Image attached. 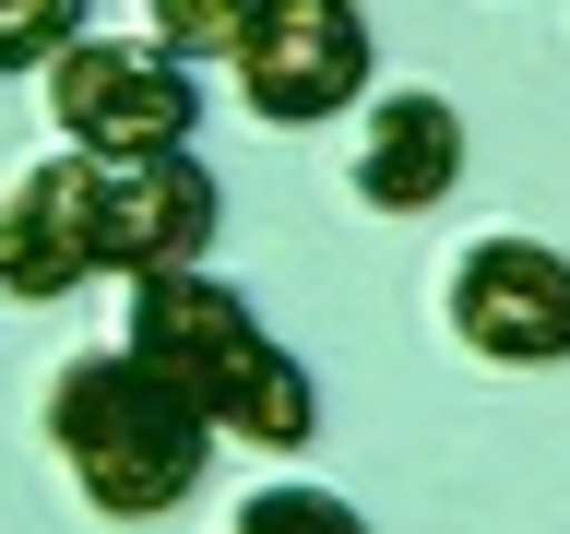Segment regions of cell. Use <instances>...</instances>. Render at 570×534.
<instances>
[{"instance_id":"7a4b0ae2","label":"cell","mask_w":570,"mask_h":534,"mask_svg":"<svg viewBox=\"0 0 570 534\" xmlns=\"http://www.w3.org/2000/svg\"><path fill=\"white\" fill-rule=\"evenodd\" d=\"M48 452L71 463L83 511H107V523H167L178 498L203 487L214 427L190 416L131 345H83V356L48 368Z\"/></svg>"},{"instance_id":"6da1fadb","label":"cell","mask_w":570,"mask_h":534,"mask_svg":"<svg viewBox=\"0 0 570 534\" xmlns=\"http://www.w3.org/2000/svg\"><path fill=\"white\" fill-rule=\"evenodd\" d=\"M119 345L155 368V380L214 427V439H249V452H309L321 392L309 368L274 345V320L249 309V285H226L214 261H167V274H131V320Z\"/></svg>"},{"instance_id":"8fae6325","label":"cell","mask_w":570,"mask_h":534,"mask_svg":"<svg viewBox=\"0 0 570 534\" xmlns=\"http://www.w3.org/2000/svg\"><path fill=\"white\" fill-rule=\"evenodd\" d=\"M262 0H142V36L178 48V60H226V36L249 24Z\"/></svg>"},{"instance_id":"9c48e42d","label":"cell","mask_w":570,"mask_h":534,"mask_svg":"<svg viewBox=\"0 0 570 534\" xmlns=\"http://www.w3.org/2000/svg\"><path fill=\"white\" fill-rule=\"evenodd\" d=\"M226 534H368V511H356V498H333V487H249L238 498V523Z\"/></svg>"},{"instance_id":"30bf717a","label":"cell","mask_w":570,"mask_h":534,"mask_svg":"<svg viewBox=\"0 0 570 534\" xmlns=\"http://www.w3.org/2000/svg\"><path fill=\"white\" fill-rule=\"evenodd\" d=\"M83 24H96V0H0V83L12 71H48Z\"/></svg>"},{"instance_id":"277c9868","label":"cell","mask_w":570,"mask_h":534,"mask_svg":"<svg viewBox=\"0 0 570 534\" xmlns=\"http://www.w3.org/2000/svg\"><path fill=\"white\" fill-rule=\"evenodd\" d=\"M226 71H238L249 119L309 131V119L368 96V12H356V0H262V12L226 36Z\"/></svg>"},{"instance_id":"5b68a950","label":"cell","mask_w":570,"mask_h":534,"mask_svg":"<svg viewBox=\"0 0 570 534\" xmlns=\"http://www.w3.org/2000/svg\"><path fill=\"white\" fill-rule=\"evenodd\" d=\"M440 333L499 368H559L570 356V249L547 238H475L440 274Z\"/></svg>"},{"instance_id":"52a82bcc","label":"cell","mask_w":570,"mask_h":534,"mask_svg":"<svg viewBox=\"0 0 570 534\" xmlns=\"http://www.w3.org/2000/svg\"><path fill=\"white\" fill-rule=\"evenodd\" d=\"M452 178H463V119H452V96H428V83L356 96L345 190H356L368 214H428V202H452Z\"/></svg>"},{"instance_id":"8992f818","label":"cell","mask_w":570,"mask_h":534,"mask_svg":"<svg viewBox=\"0 0 570 534\" xmlns=\"http://www.w3.org/2000/svg\"><path fill=\"white\" fill-rule=\"evenodd\" d=\"M226 202H214L203 155H96V190H83V238H96V274H167V261H203Z\"/></svg>"},{"instance_id":"ba28073f","label":"cell","mask_w":570,"mask_h":534,"mask_svg":"<svg viewBox=\"0 0 570 534\" xmlns=\"http://www.w3.org/2000/svg\"><path fill=\"white\" fill-rule=\"evenodd\" d=\"M83 190H96V155H36L12 190H0V297L12 309H48L96 274V238H83Z\"/></svg>"},{"instance_id":"3957f363","label":"cell","mask_w":570,"mask_h":534,"mask_svg":"<svg viewBox=\"0 0 570 534\" xmlns=\"http://www.w3.org/2000/svg\"><path fill=\"white\" fill-rule=\"evenodd\" d=\"M48 119L71 155H190L203 119V60H178L155 36H71L48 60Z\"/></svg>"}]
</instances>
